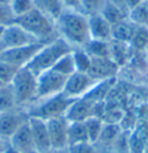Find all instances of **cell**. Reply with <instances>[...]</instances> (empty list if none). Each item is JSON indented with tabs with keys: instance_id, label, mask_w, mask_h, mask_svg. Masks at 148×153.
<instances>
[{
	"instance_id": "1",
	"label": "cell",
	"mask_w": 148,
	"mask_h": 153,
	"mask_svg": "<svg viewBox=\"0 0 148 153\" xmlns=\"http://www.w3.org/2000/svg\"><path fill=\"white\" fill-rule=\"evenodd\" d=\"M56 25L63 39L69 43L85 46L91 40L87 15L79 11L64 8L60 18L56 20Z\"/></svg>"
},
{
	"instance_id": "2",
	"label": "cell",
	"mask_w": 148,
	"mask_h": 153,
	"mask_svg": "<svg viewBox=\"0 0 148 153\" xmlns=\"http://www.w3.org/2000/svg\"><path fill=\"white\" fill-rule=\"evenodd\" d=\"M71 51L73 49L69 42H67L63 38L54 39L53 41L47 42L37 51L36 55L26 65V68L37 77L40 74L51 69L60 59Z\"/></svg>"
},
{
	"instance_id": "3",
	"label": "cell",
	"mask_w": 148,
	"mask_h": 153,
	"mask_svg": "<svg viewBox=\"0 0 148 153\" xmlns=\"http://www.w3.org/2000/svg\"><path fill=\"white\" fill-rule=\"evenodd\" d=\"M15 24L24 28L26 32H28L30 35H33L41 42H50L54 40V22L44 14L37 11L35 7L32 11L26 13L25 15L16 18Z\"/></svg>"
},
{
	"instance_id": "4",
	"label": "cell",
	"mask_w": 148,
	"mask_h": 153,
	"mask_svg": "<svg viewBox=\"0 0 148 153\" xmlns=\"http://www.w3.org/2000/svg\"><path fill=\"white\" fill-rule=\"evenodd\" d=\"M11 84L14 91L16 105L26 104L35 98L37 77L26 67L20 68L16 71Z\"/></svg>"
},
{
	"instance_id": "5",
	"label": "cell",
	"mask_w": 148,
	"mask_h": 153,
	"mask_svg": "<svg viewBox=\"0 0 148 153\" xmlns=\"http://www.w3.org/2000/svg\"><path fill=\"white\" fill-rule=\"evenodd\" d=\"M68 77L62 75L60 73L49 69L37 76V85H36V95L35 98L42 100V98H48L51 96L61 94L65 83H67Z\"/></svg>"
},
{
	"instance_id": "6",
	"label": "cell",
	"mask_w": 148,
	"mask_h": 153,
	"mask_svg": "<svg viewBox=\"0 0 148 153\" xmlns=\"http://www.w3.org/2000/svg\"><path fill=\"white\" fill-rule=\"evenodd\" d=\"M36 42H41V41L36 40L19 25L14 24L2 29L0 34V51L24 47Z\"/></svg>"
},
{
	"instance_id": "7",
	"label": "cell",
	"mask_w": 148,
	"mask_h": 153,
	"mask_svg": "<svg viewBox=\"0 0 148 153\" xmlns=\"http://www.w3.org/2000/svg\"><path fill=\"white\" fill-rule=\"evenodd\" d=\"M76 101V98H70L67 97L64 94H58L55 96L49 97V100L43 104H41L38 108H36L30 116L33 117H38L42 119H49V118H55V117H62V115L68 111L70 105Z\"/></svg>"
},
{
	"instance_id": "8",
	"label": "cell",
	"mask_w": 148,
	"mask_h": 153,
	"mask_svg": "<svg viewBox=\"0 0 148 153\" xmlns=\"http://www.w3.org/2000/svg\"><path fill=\"white\" fill-rule=\"evenodd\" d=\"M46 43L47 42H36L24 47L0 51V61L11 64L12 67H15L18 69L24 68L30 62V60Z\"/></svg>"
},
{
	"instance_id": "9",
	"label": "cell",
	"mask_w": 148,
	"mask_h": 153,
	"mask_svg": "<svg viewBox=\"0 0 148 153\" xmlns=\"http://www.w3.org/2000/svg\"><path fill=\"white\" fill-rule=\"evenodd\" d=\"M51 149H62L68 145V124L67 119L55 117L46 119Z\"/></svg>"
},
{
	"instance_id": "10",
	"label": "cell",
	"mask_w": 148,
	"mask_h": 153,
	"mask_svg": "<svg viewBox=\"0 0 148 153\" xmlns=\"http://www.w3.org/2000/svg\"><path fill=\"white\" fill-rule=\"evenodd\" d=\"M28 124L30 128L32 137H33L37 152L48 153L51 150V146H50L49 134H48L46 120L42 118H38V117L29 116Z\"/></svg>"
},
{
	"instance_id": "11",
	"label": "cell",
	"mask_w": 148,
	"mask_h": 153,
	"mask_svg": "<svg viewBox=\"0 0 148 153\" xmlns=\"http://www.w3.org/2000/svg\"><path fill=\"white\" fill-rule=\"evenodd\" d=\"M93 83V78L87 73L75 71L73 75L68 77L65 87L62 91L67 97L76 98L83 94H85Z\"/></svg>"
},
{
	"instance_id": "12",
	"label": "cell",
	"mask_w": 148,
	"mask_h": 153,
	"mask_svg": "<svg viewBox=\"0 0 148 153\" xmlns=\"http://www.w3.org/2000/svg\"><path fill=\"white\" fill-rule=\"evenodd\" d=\"M29 116L13 110L0 114V137L11 138L28 120Z\"/></svg>"
},
{
	"instance_id": "13",
	"label": "cell",
	"mask_w": 148,
	"mask_h": 153,
	"mask_svg": "<svg viewBox=\"0 0 148 153\" xmlns=\"http://www.w3.org/2000/svg\"><path fill=\"white\" fill-rule=\"evenodd\" d=\"M95 111V102L89 100L87 97H83L81 100H76L68 111L65 112V119L70 123L75 122H84L87 118L93 116Z\"/></svg>"
},
{
	"instance_id": "14",
	"label": "cell",
	"mask_w": 148,
	"mask_h": 153,
	"mask_svg": "<svg viewBox=\"0 0 148 153\" xmlns=\"http://www.w3.org/2000/svg\"><path fill=\"white\" fill-rule=\"evenodd\" d=\"M11 146L20 153H38L32 137L28 120L11 137Z\"/></svg>"
},
{
	"instance_id": "15",
	"label": "cell",
	"mask_w": 148,
	"mask_h": 153,
	"mask_svg": "<svg viewBox=\"0 0 148 153\" xmlns=\"http://www.w3.org/2000/svg\"><path fill=\"white\" fill-rule=\"evenodd\" d=\"M89 19V32L91 40L97 41H107L111 39L112 26L104 19V16L97 13L87 16Z\"/></svg>"
},
{
	"instance_id": "16",
	"label": "cell",
	"mask_w": 148,
	"mask_h": 153,
	"mask_svg": "<svg viewBox=\"0 0 148 153\" xmlns=\"http://www.w3.org/2000/svg\"><path fill=\"white\" fill-rule=\"evenodd\" d=\"M117 71V63L110 57H91L87 74L93 79H101L112 76Z\"/></svg>"
},
{
	"instance_id": "17",
	"label": "cell",
	"mask_w": 148,
	"mask_h": 153,
	"mask_svg": "<svg viewBox=\"0 0 148 153\" xmlns=\"http://www.w3.org/2000/svg\"><path fill=\"white\" fill-rule=\"evenodd\" d=\"M33 2L37 11L49 18L53 22H56V20L64 11L62 0H33Z\"/></svg>"
},
{
	"instance_id": "18",
	"label": "cell",
	"mask_w": 148,
	"mask_h": 153,
	"mask_svg": "<svg viewBox=\"0 0 148 153\" xmlns=\"http://www.w3.org/2000/svg\"><path fill=\"white\" fill-rule=\"evenodd\" d=\"M135 27L133 25V22H128L126 21V19L112 25L111 28V38L114 39L115 41H120V42H128L132 40V36L134 34Z\"/></svg>"
},
{
	"instance_id": "19",
	"label": "cell",
	"mask_w": 148,
	"mask_h": 153,
	"mask_svg": "<svg viewBox=\"0 0 148 153\" xmlns=\"http://www.w3.org/2000/svg\"><path fill=\"white\" fill-rule=\"evenodd\" d=\"M89 143L87 128L84 122H75L68 125V145Z\"/></svg>"
},
{
	"instance_id": "20",
	"label": "cell",
	"mask_w": 148,
	"mask_h": 153,
	"mask_svg": "<svg viewBox=\"0 0 148 153\" xmlns=\"http://www.w3.org/2000/svg\"><path fill=\"white\" fill-rule=\"evenodd\" d=\"M16 106L15 96L13 91L12 84H2L0 87V114L13 110Z\"/></svg>"
},
{
	"instance_id": "21",
	"label": "cell",
	"mask_w": 148,
	"mask_h": 153,
	"mask_svg": "<svg viewBox=\"0 0 148 153\" xmlns=\"http://www.w3.org/2000/svg\"><path fill=\"white\" fill-rule=\"evenodd\" d=\"M100 14L104 16V19L111 26L123 21V20H125L128 16L126 13H124L121 10H119L118 7L112 5L111 2H109L107 0L105 1L104 6H103V8L100 11Z\"/></svg>"
},
{
	"instance_id": "22",
	"label": "cell",
	"mask_w": 148,
	"mask_h": 153,
	"mask_svg": "<svg viewBox=\"0 0 148 153\" xmlns=\"http://www.w3.org/2000/svg\"><path fill=\"white\" fill-rule=\"evenodd\" d=\"M128 19L134 25H148V0H144L136 7L132 8L128 12Z\"/></svg>"
},
{
	"instance_id": "23",
	"label": "cell",
	"mask_w": 148,
	"mask_h": 153,
	"mask_svg": "<svg viewBox=\"0 0 148 153\" xmlns=\"http://www.w3.org/2000/svg\"><path fill=\"white\" fill-rule=\"evenodd\" d=\"M85 48L90 57H110V46L106 41L90 40L85 45Z\"/></svg>"
},
{
	"instance_id": "24",
	"label": "cell",
	"mask_w": 148,
	"mask_h": 153,
	"mask_svg": "<svg viewBox=\"0 0 148 153\" xmlns=\"http://www.w3.org/2000/svg\"><path fill=\"white\" fill-rule=\"evenodd\" d=\"M53 70L60 73L64 76L69 77L70 75H73L75 71H76V67H75V61H74V56H73V51L64 55L62 59H60L56 64L51 68Z\"/></svg>"
},
{
	"instance_id": "25",
	"label": "cell",
	"mask_w": 148,
	"mask_h": 153,
	"mask_svg": "<svg viewBox=\"0 0 148 153\" xmlns=\"http://www.w3.org/2000/svg\"><path fill=\"white\" fill-rule=\"evenodd\" d=\"M84 124L87 128L89 141H96L97 139H99L101 130H103V124H101L100 119L92 116V117L87 118V120H84Z\"/></svg>"
},
{
	"instance_id": "26",
	"label": "cell",
	"mask_w": 148,
	"mask_h": 153,
	"mask_svg": "<svg viewBox=\"0 0 148 153\" xmlns=\"http://www.w3.org/2000/svg\"><path fill=\"white\" fill-rule=\"evenodd\" d=\"M15 21H16V16L13 13L11 4L8 1L0 2V27L5 28L14 25Z\"/></svg>"
},
{
	"instance_id": "27",
	"label": "cell",
	"mask_w": 148,
	"mask_h": 153,
	"mask_svg": "<svg viewBox=\"0 0 148 153\" xmlns=\"http://www.w3.org/2000/svg\"><path fill=\"white\" fill-rule=\"evenodd\" d=\"M73 56H74L75 67H76V71L79 73H87L90 63H91V57L89 56L87 51H73Z\"/></svg>"
},
{
	"instance_id": "28",
	"label": "cell",
	"mask_w": 148,
	"mask_h": 153,
	"mask_svg": "<svg viewBox=\"0 0 148 153\" xmlns=\"http://www.w3.org/2000/svg\"><path fill=\"white\" fill-rule=\"evenodd\" d=\"M106 0H81V12L85 15H92L100 13Z\"/></svg>"
},
{
	"instance_id": "29",
	"label": "cell",
	"mask_w": 148,
	"mask_h": 153,
	"mask_svg": "<svg viewBox=\"0 0 148 153\" xmlns=\"http://www.w3.org/2000/svg\"><path fill=\"white\" fill-rule=\"evenodd\" d=\"M10 4H11L13 13L16 18L25 15L26 13H28L34 8L33 0H13Z\"/></svg>"
},
{
	"instance_id": "30",
	"label": "cell",
	"mask_w": 148,
	"mask_h": 153,
	"mask_svg": "<svg viewBox=\"0 0 148 153\" xmlns=\"http://www.w3.org/2000/svg\"><path fill=\"white\" fill-rule=\"evenodd\" d=\"M132 45L136 48H144L148 43V32L145 29V26H139L135 28L134 34L131 40Z\"/></svg>"
},
{
	"instance_id": "31",
	"label": "cell",
	"mask_w": 148,
	"mask_h": 153,
	"mask_svg": "<svg viewBox=\"0 0 148 153\" xmlns=\"http://www.w3.org/2000/svg\"><path fill=\"white\" fill-rule=\"evenodd\" d=\"M18 70H19L18 68L12 67L11 64L6 63V62L0 61V82L4 84L11 83Z\"/></svg>"
},
{
	"instance_id": "32",
	"label": "cell",
	"mask_w": 148,
	"mask_h": 153,
	"mask_svg": "<svg viewBox=\"0 0 148 153\" xmlns=\"http://www.w3.org/2000/svg\"><path fill=\"white\" fill-rule=\"evenodd\" d=\"M70 153H95V150L89 145V143H83V144H76L71 145L69 149Z\"/></svg>"
},
{
	"instance_id": "33",
	"label": "cell",
	"mask_w": 148,
	"mask_h": 153,
	"mask_svg": "<svg viewBox=\"0 0 148 153\" xmlns=\"http://www.w3.org/2000/svg\"><path fill=\"white\" fill-rule=\"evenodd\" d=\"M115 134H117L115 126L110 125V126H107V128L101 130V133H100L99 139H101V140H104V141H111V140H113V138L115 137Z\"/></svg>"
},
{
	"instance_id": "34",
	"label": "cell",
	"mask_w": 148,
	"mask_h": 153,
	"mask_svg": "<svg viewBox=\"0 0 148 153\" xmlns=\"http://www.w3.org/2000/svg\"><path fill=\"white\" fill-rule=\"evenodd\" d=\"M62 2L64 8L67 10H74V11L81 10V0H62Z\"/></svg>"
},
{
	"instance_id": "35",
	"label": "cell",
	"mask_w": 148,
	"mask_h": 153,
	"mask_svg": "<svg viewBox=\"0 0 148 153\" xmlns=\"http://www.w3.org/2000/svg\"><path fill=\"white\" fill-rule=\"evenodd\" d=\"M109 2H111L112 5H114L115 7H118L119 10H121L124 13H126L128 15V7L126 4V0H107Z\"/></svg>"
},
{
	"instance_id": "36",
	"label": "cell",
	"mask_w": 148,
	"mask_h": 153,
	"mask_svg": "<svg viewBox=\"0 0 148 153\" xmlns=\"http://www.w3.org/2000/svg\"><path fill=\"white\" fill-rule=\"evenodd\" d=\"M144 0H126V4H127V7H128V12L132 10V8H134L136 7L140 2H142Z\"/></svg>"
},
{
	"instance_id": "37",
	"label": "cell",
	"mask_w": 148,
	"mask_h": 153,
	"mask_svg": "<svg viewBox=\"0 0 148 153\" xmlns=\"http://www.w3.org/2000/svg\"><path fill=\"white\" fill-rule=\"evenodd\" d=\"M50 153H70L69 150H67L65 147H62V149H51Z\"/></svg>"
},
{
	"instance_id": "38",
	"label": "cell",
	"mask_w": 148,
	"mask_h": 153,
	"mask_svg": "<svg viewBox=\"0 0 148 153\" xmlns=\"http://www.w3.org/2000/svg\"><path fill=\"white\" fill-rule=\"evenodd\" d=\"M4 153H20V152H18L16 150H14L12 146L11 147H8V149H6L5 151H4Z\"/></svg>"
},
{
	"instance_id": "39",
	"label": "cell",
	"mask_w": 148,
	"mask_h": 153,
	"mask_svg": "<svg viewBox=\"0 0 148 153\" xmlns=\"http://www.w3.org/2000/svg\"><path fill=\"white\" fill-rule=\"evenodd\" d=\"M4 146H2V143H1V140H0V153H4Z\"/></svg>"
},
{
	"instance_id": "40",
	"label": "cell",
	"mask_w": 148,
	"mask_h": 153,
	"mask_svg": "<svg viewBox=\"0 0 148 153\" xmlns=\"http://www.w3.org/2000/svg\"><path fill=\"white\" fill-rule=\"evenodd\" d=\"M7 0H0V2H6Z\"/></svg>"
},
{
	"instance_id": "41",
	"label": "cell",
	"mask_w": 148,
	"mask_h": 153,
	"mask_svg": "<svg viewBox=\"0 0 148 153\" xmlns=\"http://www.w3.org/2000/svg\"><path fill=\"white\" fill-rule=\"evenodd\" d=\"M2 29H4V28H2V27H0V34H1V32H2Z\"/></svg>"
},
{
	"instance_id": "42",
	"label": "cell",
	"mask_w": 148,
	"mask_h": 153,
	"mask_svg": "<svg viewBox=\"0 0 148 153\" xmlns=\"http://www.w3.org/2000/svg\"><path fill=\"white\" fill-rule=\"evenodd\" d=\"M2 84H4V83H1V82H0V87H1V85H2Z\"/></svg>"
},
{
	"instance_id": "43",
	"label": "cell",
	"mask_w": 148,
	"mask_h": 153,
	"mask_svg": "<svg viewBox=\"0 0 148 153\" xmlns=\"http://www.w3.org/2000/svg\"><path fill=\"white\" fill-rule=\"evenodd\" d=\"M7 1H8V2H11V1H13V0H7Z\"/></svg>"
}]
</instances>
